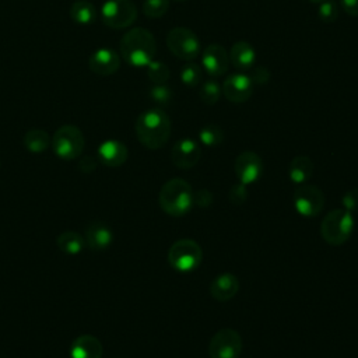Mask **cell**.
Returning <instances> with one entry per match:
<instances>
[{"instance_id": "cell-1", "label": "cell", "mask_w": 358, "mask_h": 358, "mask_svg": "<svg viewBox=\"0 0 358 358\" xmlns=\"http://www.w3.org/2000/svg\"><path fill=\"white\" fill-rule=\"evenodd\" d=\"M136 134L138 141L148 150L164 147L171 137V119L161 109H148L138 115L136 120Z\"/></svg>"}, {"instance_id": "cell-2", "label": "cell", "mask_w": 358, "mask_h": 358, "mask_svg": "<svg viewBox=\"0 0 358 358\" xmlns=\"http://www.w3.org/2000/svg\"><path fill=\"white\" fill-rule=\"evenodd\" d=\"M157 42L145 28H133L120 39V55L133 67H147L154 60Z\"/></svg>"}, {"instance_id": "cell-3", "label": "cell", "mask_w": 358, "mask_h": 358, "mask_svg": "<svg viewBox=\"0 0 358 358\" xmlns=\"http://www.w3.org/2000/svg\"><path fill=\"white\" fill-rule=\"evenodd\" d=\"M193 194L194 192L187 180L173 178L161 187L158 201L168 215L183 217L194 206Z\"/></svg>"}, {"instance_id": "cell-4", "label": "cell", "mask_w": 358, "mask_h": 358, "mask_svg": "<svg viewBox=\"0 0 358 358\" xmlns=\"http://www.w3.org/2000/svg\"><path fill=\"white\" fill-rule=\"evenodd\" d=\"M354 215L351 211L340 207L326 214L320 224V235L329 245H343L352 235Z\"/></svg>"}, {"instance_id": "cell-5", "label": "cell", "mask_w": 358, "mask_h": 358, "mask_svg": "<svg viewBox=\"0 0 358 358\" xmlns=\"http://www.w3.org/2000/svg\"><path fill=\"white\" fill-rule=\"evenodd\" d=\"M203 259V250L200 245L193 239L176 241L168 252V262L178 273L194 271Z\"/></svg>"}, {"instance_id": "cell-6", "label": "cell", "mask_w": 358, "mask_h": 358, "mask_svg": "<svg viewBox=\"0 0 358 358\" xmlns=\"http://www.w3.org/2000/svg\"><path fill=\"white\" fill-rule=\"evenodd\" d=\"M84 136L81 130L73 124H64L59 127L52 138V147L57 157L62 159H74L84 150Z\"/></svg>"}, {"instance_id": "cell-7", "label": "cell", "mask_w": 358, "mask_h": 358, "mask_svg": "<svg viewBox=\"0 0 358 358\" xmlns=\"http://www.w3.org/2000/svg\"><path fill=\"white\" fill-rule=\"evenodd\" d=\"M166 46L176 57L193 60L200 53V41L197 35L186 27H175L166 35Z\"/></svg>"}, {"instance_id": "cell-8", "label": "cell", "mask_w": 358, "mask_h": 358, "mask_svg": "<svg viewBox=\"0 0 358 358\" xmlns=\"http://www.w3.org/2000/svg\"><path fill=\"white\" fill-rule=\"evenodd\" d=\"M102 21L113 29L127 28L137 18V8L131 0H108L101 10Z\"/></svg>"}, {"instance_id": "cell-9", "label": "cell", "mask_w": 358, "mask_h": 358, "mask_svg": "<svg viewBox=\"0 0 358 358\" xmlns=\"http://www.w3.org/2000/svg\"><path fill=\"white\" fill-rule=\"evenodd\" d=\"M294 207L299 215L315 218L324 207V194L315 185H298L294 192Z\"/></svg>"}, {"instance_id": "cell-10", "label": "cell", "mask_w": 358, "mask_h": 358, "mask_svg": "<svg viewBox=\"0 0 358 358\" xmlns=\"http://www.w3.org/2000/svg\"><path fill=\"white\" fill-rule=\"evenodd\" d=\"M242 337L234 329L218 330L208 343L210 358H239Z\"/></svg>"}, {"instance_id": "cell-11", "label": "cell", "mask_w": 358, "mask_h": 358, "mask_svg": "<svg viewBox=\"0 0 358 358\" xmlns=\"http://www.w3.org/2000/svg\"><path fill=\"white\" fill-rule=\"evenodd\" d=\"M263 161L255 151H243L235 159V173L241 183L252 185L263 173Z\"/></svg>"}, {"instance_id": "cell-12", "label": "cell", "mask_w": 358, "mask_h": 358, "mask_svg": "<svg viewBox=\"0 0 358 358\" xmlns=\"http://www.w3.org/2000/svg\"><path fill=\"white\" fill-rule=\"evenodd\" d=\"M201 157V148L193 138H180L175 143L171 151V159L179 169L193 168Z\"/></svg>"}, {"instance_id": "cell-13", "label": "cell", "mask_w": 358, "mask_h": 358, "mask_svg": "<svg viewBox=\"0 0 358 358\" xmlns=\"http://www.w3.org/2000/svg\"><path fill=\"white\" fill-rule=\"evenodd\" d=\"M201 64L210 77H221L228 71L229 56L224 46L211 43L203 50Z\"/></svg>"}, {"instance_id": "cell-14", "label": "cell", "mask_w": 358, "mask_h": 358, "mask_svg": "<svg viewBox=\"0 0 358 358\" xmlns=\"http://www.w3.org/2000/svg\"><path fill=\"white\" fill-rule=\"evenodd\" d=\"M222 92L229 102L241 103L252 96L253 83L249 76L243 73H235L225 78L222 84Z\"/></svg>"}, {"instance_id": "cell-15", "label": "cell", "mask_w": 358, "mask_h": 358, "mask_svg": "<svg viewBox=\"0 0 358 358\" xmlns=\"http://www.w3.org/2000/svg\"><path fill=\"white\" fill-rule=\"evenodd\" d=\"M88 67L92 73L106 77L119 70L120 57L115 50H112L109 48H101L90 56Z\"/></svg>"}, {"instance_id": "cell-16", "label": "cell", "mask_w": 358, "mask_h": 358, "mask_svg": "<svg viewBox=\"0 0 358 358\" xmlns=\"http://www.w3.org/2000/svg\"><path fill=\"white\" fill-rule=\"evenodd\" d=\"M208 289L214 299L225 302L236 295L239 289V281L232 273H221L211 281Z\"/></svg>"}, {"instance_id": "cell-17", "label": "cell", "mask_w": 358, "mask_h": 358, "mask_svg": "<svg viewBox=\"0 0 358 358\" xmlns=\"http://www.w3.org/2000/svg\"><path fill=\"white\" fill-rule=\"evenodd\" d=\"M127 148L117 140H106L98 147V158L106 166H120L127 159Z\"/></svg>"}, {"instance_id": "cell-18", "label": "cell", "mask_w": 358, "mask_h": 358, "mask_svg": "<svg viewBox=\"0 0 358 358\" xmlns=\"http://www.w3.org/2000/svg\"><path fill=\"white\" fill-rule=\"evenodd\" d=\"M84 239L92 250H103L112 243L113 232L106 224L101 221H94L87 227Z\"/></svg>"}, {"instance_id": "cell-19", "label": "cell", "mask_w": 358, "mask_h": 358, "mask_svg": "<svg viewBox=\"0 0 358 358\" xmlns=\"http://www.w3.org/2000/svg\"><path fill=\"white\" fill-rule=\"evenodd\" d=\"M71 358H101L102 357V344L101 341L91 336L84 334L77 337L70 347Z\"/></svg>"}, {"instance_id": "cell-20", "label": "cell", "mask_w": 358, "mask_h": 358, "mask_svg": "<svg viewBox=\"0 0 358 358\" xmlns=\"http://www.w3.org/2000/svg\"><path fill=\"white\" fill-rule=\"evenodd\" d=\"M229 60L236 70H241V71L250 70L256 60L255 49L252 48L250 43L245 41H238L232 45L229 50Z\"/></svg>"}, {"instance_id": "cell-21", "label": "cell", "mask_w": 358, "mask_h": 358, "mask_svg": "<svg viewBox=\"0 0 358 358\" xmlns=\"http://www.w3.org/2000/svg\"><path fill=\"white\" fill-rule=\"evenodd\" d=\"M313 173V162L308 155H298L292 158L288 166V176L292 183H306Z\"/></svg>"}, {"instance_id": "cell-22", "label": "cell", "mask_w": 358, "mask_h": 358, "mask_svg": "<svg viewBox=\"0 0 358 358\" xmlns=\"http://www.w3.org/2000/svg\"><path fill=\"white\" fill-rule=\"evenodd\" d=\"M56 243L59 246V249L66 253V255H78L84 250L85 248V239L83 235H80L76 231H64L62 232L57 239Z\"/></svg>"}, {"instance_id": "cell-23", "label": "cell", "mask_w": 358, "mask_h": 358, "mask_svg": "<svg viewBox=\"0 0 358 358\" xmlns=\"http://www.w3.org/2000/svg\"><path fill=\"white\" fill-rule=\"evenodd\" d=\"M70 17L74 22L88 25L96 20V8L87 0H76L70 7Z\"/></svg>"}, {"instance_id": "cell-24", "label": "cell", "mask_w": 358, "mask_h": 358, "mask_svg": "<svg viewBox=\"0 0 358 358\" xmlns=\"http://www.w3.org/2000/svg\"><path fill=\"white\" fill-rule=\"evenodd\" d=\"M24 145L31 152H42L50 145L49 134L41 129H31L24 134Z\"/></svg>"}, {"instance_id": "cell-25", "label": "cell", "mask_w": 358, "mask_h": 358, "mask_svg": "<svg viewBox=\"0 0 358 358\" xmlns=\"http://www.w3.org/2000/svg\"><path fill=\"white\" fill-rule=\"evenodd\" d=\"M199 140L201 144H204L207 147H217L224 140V131L217 124H207L200 129Z\"/></svg>"}, {"instance_id": "cell-26", "label": "cell", "mask_w": 358, "mask_h": 358, "mask_svg": "<svg viewBox=\"0 0 358 358\" xmlns=\"http://www.w3.org/2000/svg\"><path fill=\"white\" fill-rule=\"evenodd\" d=\"M221 92H222L221 85L215 80L211 78V80H207L203 83V85L199 90V96L204 103L214 105L218 102Z\"/></svg>"}, {"instance_id": "cell-27", "label": "cell", "mask_w": 358, "mask_h": 358, "mask_svg": "<svg viewBox=\"0 0 358 358\" xmlns=\"http://www.w3.org/2000/svg\"><path fill=\"white\" fill-rule=\"evenodd\" d=\"M147 76L154 84H165L169 78V69L159 60H151L147 66Z\"/></svg>"}, {"instance_id": "cell-28", "label": "cell", "mask_w": 358, "mask_h": 358, "mask_svg": "<svg viewBox=\"0 0 358 358\" xmlns=\"http://www.w3.org/2000/svg\"><path fill=\"white\" fill-rule=\"evenodd\" d=\"M203 71L199 64L189 63L180 70V81L187 87H197L201 83Z\"/></svg>"}, {"instance_id": "cell-29", "label": "cell", "mask_w": 358, "mask_h": 358, "mask_svg": "<svg viewBox=\"0 0 358 358\" xmlns=\"http://www.w3.org/2000/svg\"><path fill=\"white\" fill-rule=\"evenodd\" d=\"M169 8V0H144L143 13L148 18H161Z\"/></svg>"}, {"instance_id": "cell-30", "label": "cell", "mask_w": 358, "mask_h": 358, "mask_svg": "<svg viewBox=\"0 0 358 358\" xmlns=\"http://www.w3.org/2000/svg\"><path fill=\"white\" fill-rule=\"evenodd\" d=\"M317 17L326 22V24H330V22H334L338 17V6L336 1L333 0H327V1H323L319 4V8H317Z\"/></svg>"}, {"instance_id": "cell-31", "label": "cell", "mask_w": 358, "mask_h": 358, "mask_svg": "<svg viewBox=\"0 0 358 358\" xmlns=\"http://www.w3.org/2000/svg\"><path fill=\"white\" fill-rule=\"evenodd\" d=\"M150 96L158 105H168L169 101L172 99L173 94H172L171 88L166 87L165 84H155L150 91Z\"/></svg>"}, {"instance_id": "cell-32", "label": "cell", "mask_w": 358, "mask_h": 358, "mask_svg": "<svg viewBox=\"0 0 358 358\" xmlns=\"http://www.w3.org/2000/svg\"><path fill=\"white\" fill-rule=\"evenodd\" d=\"M228 197H229V201L235 206H239V204H243L245 200L248 199V186L238 182L236 185H234L231 189H229V193H228Z\"/></svg>"}, {"instance_id": "cell-33", "label": "cell", "mask_w": 358, "mask_h": 358, "mask_svg": "<svg viewBox=\"0 0 358 358\" xmlns=\"http://www.w3.org/2000/svg\"><path fill=\"white\" fill-rule=\"evenodd\" d=\"M341 204L343 208L348 210V211H357L358 210V189H351L348 192L344 193V196L341 197Z\"/></svg>"}, {"instance_id": "cell-34", "label": "cell", "mask_w": 358, "mask_h": 358, "mask_svg": "<svg viewBox=\"0 0 358 358\" xmlns=\"http://www.w3.org/2000/svg\"><path fill=\"white\" fill-rule=\"evenodd\" d=\"M193 203L200 207V208H207L211 206L213 203V194L210 190L207 189H199L194 194H193Z\"/></svg>"}, {"instance_id": "cell-35", "label": "cell", "mask_w": 358, "mask_h": 358, "mask_svg": "<svg viewBox=\"0 0 358 358\" xmlns=\"http://www.w3.org/2000/svg\"><path fill=\"white\" fill-rule=\"evenodd\" d=\"M249 78L252 80L253 84H257V85H262V84H266L270 78V71L267 67H255L252 71H250V76Z\"/></svg>"}, {"instance_id": "cell-36", "label": "cell", "mask_w": 358, "mask_h": 358, "mask_svg": "<svg viewBox=\"0 0 358 358\" xmlns=\"http://www.w3.org/2000/svg\"><path fill=\"white\" fill-rule=\"evenodd\" d=\"M340 6L345 14L358 17V0H340Z\"/></svg>"}, {"instance_id": "cell-37", "label": "cell", "mask_w": 358, "mask_h": 358, "mask_svg": "<svg viewBox=\"0 0 358 358\" xmlns=\"http://www.w3.org/2000/svg\"><path fill=\"white\" fill-rule=\"evenodd\" d=\"M310 3H316V4H320V3H323V1H327V0H309Z\"/></svg>"}, {"instance_id": "cell-38", "label": "cell", "mask_w": 358, "mask_h": 358, "mask_svg": "<svg viewBox=\"0 0 358 358\" xmlns=\"http://www.w3.org/2000/svg\"><path fill=\"white\" fill-rule=\"evenodd\" d=\"M176 1H185V0H176Z\"/></svg>"}]
</instances>
